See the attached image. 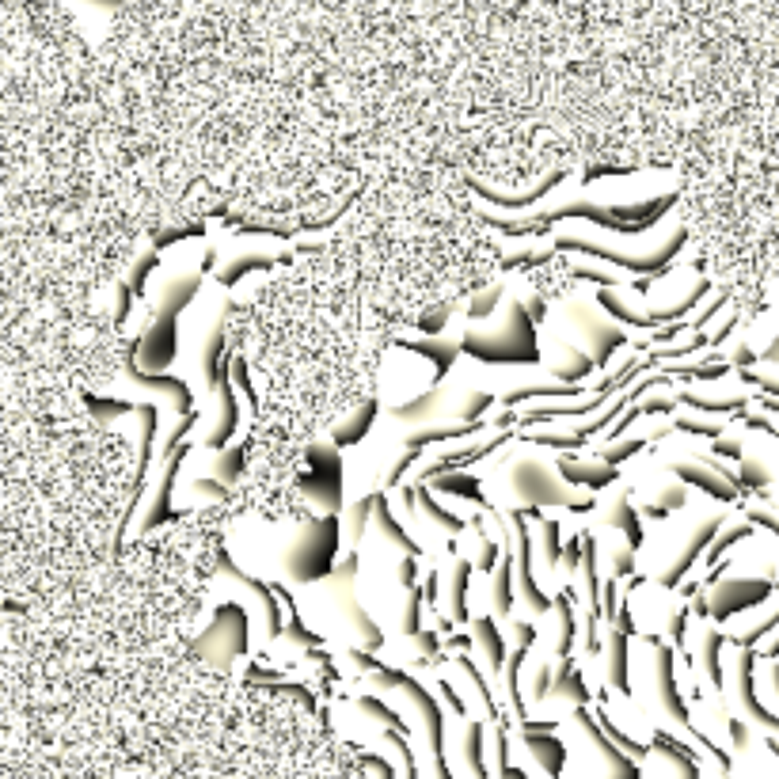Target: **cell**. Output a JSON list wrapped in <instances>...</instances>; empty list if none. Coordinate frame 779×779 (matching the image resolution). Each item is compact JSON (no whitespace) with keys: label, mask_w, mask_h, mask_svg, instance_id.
I'll list each match as a JSON object with an SVG mask.
<instances>
[{"label":"cell","mask_w":779,"mask_h":779,"mask_svg":"<svg viewBox=\"0 0 779 779\" xmlns=\"http://www.w3.org/2000/svg\"><path fill=\"white\" fill-rule=\"evenodd\" d=\"M369 517L377 521V529L384 532V536H388L399 551H407V555H422V548H418L415 540L407 536V529L396 521V513H392V506H388V498H384V494H377V502H373V513H369Z\"/></svg>","instance_id":"5"},{"label":"cell","mask_w":779,"mask_h":779,"mask_svg":"<svg viewBox=\"0 0 779 779\" xmlns=\"http://www.w3.org/2000/svg\"><path fill=\"white\" fill-rule=\"evenodd\" d=\"M772 574H764V578H719V586H707L703 593V616H711V620H734L738 612H753L757 605H764L768 597H772Z\"/></svg>","instance_id":"2"},{"label":"cell","mask_w":779,"mask_h":779,"mask_svg":"<svg viewBox=\"0 0 779 779\" xmlns=\"http://www.w3.org/2000/svg\"><path fill=\"white\" fill-rule=\"evenodd\" d=\"M605 525H612V529H620V532H624V536H627V548H631V551L639 548V540H643V532H639V517H635V510L627 506V498H616V502L608 506Z\"/></svg>","instance_id":"9"},{"label":"cell","mask_w":779,"mask_h":779,"mask_svg":"<svg viewBox=\"0 0 779 779\" xmlns=\"http://www.w3.org/2000/svg\"><path fill=\"white\" fill-rule=\"evenodd\" d=\"M608 681L616 684L620 692H627V631L624 627H612V639H608Z\"/></svg>","instance_id":"8"},{"label":"cell","mask_w":779,"mask_h":779,"mask_svg":"<svg viewBox=\"0 0 779 779\" xmlns=\"http://www.w3.org/2000/svg\"><path fill=\"white\" fill-rule=\"evenodd\" d=\"M510 494L525 506V513H536L540 506H589L586 498H574V491H563V483L551 475L548 464L540 460H517L510 468Z\"/></svg>","instance_id":"1"},{"label":"cell","mask_w":779,"mask_h":779,"mask_svg":"<svg viewBox=\"0 0 779 779\" xmlns=\"http://www.w3.org/2000/svg\"><path fill=\"white\" fill-rule=\"evenodd\" d=\"M491 601H494V620H506L513 612V555H510V548L502 555V563L494 567Z\"/></svg>","instance_id":"6"},{"label":"cell","mask_w":779,"mask_h":779,"mask_svg":"<svg viewBox=\"0 0 779 779\" xmlns=\"http://www.w3.org/2000/svg\"><path fill=\"white\" fill-rule=\"evenodd\" d=\"M399 586L407 589V593H411V589H418V563H415V555H403V559H399Z\"/></svg>","instance_id":"17"},{"label":"cell","mask_w":779,"mask_h":779,"mask_svg":"<svg viewBox=\"0 0 779 779\" xmlns=\"http://www.w3.org/2000/svg\"><path fill=\"white\" fill-rule=\"evenodd\" d=\"M711 453H719V456H730V460H741V441L738 437H715V445H711Z\"/></svg>","instance_id":"18"},{"label":"cell","mask_w":779,"mask_h":779,"mask_svg":"<svg viewBox=\"0 0 779 779\" xmlns=\"http://www.w3.org/2000/svg\"><path fill=\"white\" fill-rule=\"evenodd\" d=\"M415 498H422V510H426V517H430L434 525H441V529L460 532L464 525H468L464 517H453L449 510H441V502H434V491H426V487H415Z\"/></svg>","instance_id":"12"},{"label":"cell","mask_w":779,"mask_h":779,"mask_svg":"<svg viewBox=\"0 0 779 779\" xmlns=\"http://www.w3.org/2000/svg\"><path fill=\"white\" fill-rule=\"evenodd\" d=\"M373 502H377V494H365V498H358V506L350 510V540H361V529H365V521H369Z\"/></svg>","instance_id":"15"},{"label":"cell","mask_w":779,"mask_h":779,"mask_svg":"<svg viewBox=\"0 0 779 779\" xmlns=\"http://www.w3.org/2000/svg\"><path fill=\"white\" fill-rule=\"evenodd\" d=\"M559 639H555V654H559V662L570 658V650H574V631H578V616H574V589H563L559 593Z\"/></svg>","instance_id":"7"},{"label":"cell","mask_w":779,"mask_h":779,"mask_svg":"<svg viewBox=\"0 0 779 779\" xmlns=\"http://www.w3.org/2000/svg\"><path fill=\"white\" fill-rule=\"evenodd\" d=\"M472 646H479V650L487 654V665H491V673L498 677L502 665H506V635L498 631V620H494V616H479L472 624Z\"/></svg>","instance_id":"3"},{"label":"cell","mask_w":779,"mask_h":779,"mask_svg":"<svg viewBox=\"0 0 779 779\" xmlns=\"http://www.w3.org/2000/svg\"><path fill=\"white\" fill-rule=\"evenodd\" d=\"M559 468L567 475V483H574V487H589V491H601V487H608V483L620 479L616 468L597 464V460H593V464H582V460H559Z\"/></svg>","instance_id":"4"},{"label":"cell","mask_w":779,"mask_h":779,"mask_svg":"<svg viewBox=\"0 0 779 779\" xmlns=\"http://www.w3.org/2000/svg\"><path fill=\"white\" fill-rule=\"evenodd\" d=\"M631 570H635V551L627 544H616L612 548V578H627Z\"/></svg>","instance_id":"16"},{"label":"cell","mask_w":779,"mask_h":779,"mask_svg":"<svg viewBox=\"0 0 779 779\" xmlns=\"http://www.w3.org/2000/svg\"><path fill=\"white\" fill-rule=\"evenodd\" d=\"M551 696V665L548 662H536L529 673V700H548Z\"/></svg>","instance_id":"14"},{"label":"cell","mask_w":779,"mask_h":779,"mask_svg":"<svg viewBox=\"0 0 779 779\" xmlns=\"http://www.w3.org/2000/svg\"><path fill=\"white\" fill-rule=\"evenodd\" d=\"M434 491H441V494H460V498H468V502H483L479 479H472V475H460V472L437 475V479H434Z\"/></svg>","instance_id":"11"},{"label":"cell","mask_w":779,"mask_h":779,"mask_svg":"<svg viewBox=\"0 0 779 779\" xmlns=\"http://www.w3.org/2000/svg\"><path fill=\"white\" fill-rule=\"evenodd\" d=\"M468 578H472V563H456L453 567V578H449V589H453V597H449V605H453V620L456 624H464L468 620Z\"/></svg>","instance_id":"10"},{"label":"cell","mask_w":779,"mask_h":779,"mask_svg":"<svg viewBox=\"0 0 779 779\" xmlns=\"http://www.w3.org/2000/svg\"><path fill=\"white\" fill-rule=\"evenodd\" d=\"M745 536H753L749 525H734V529H726V536H715V540H711V548H707V567H715V563H719V555H726V551L734 548V544H741Z\"/></svg>","instance_id":"13"}]
</instances>
